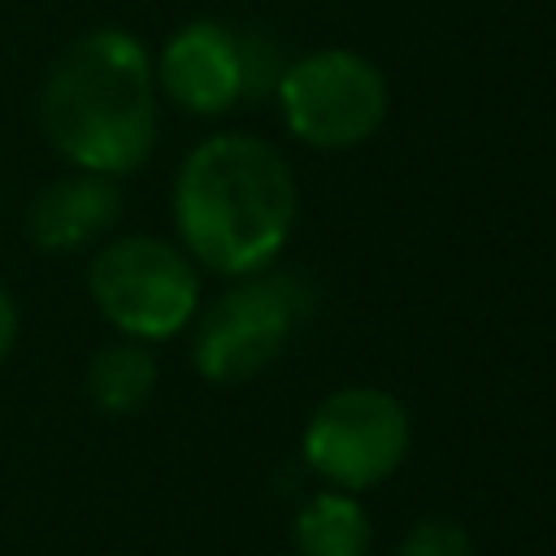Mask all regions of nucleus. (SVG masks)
<instances>
[{"mask_svg": "<svg viewBox=\"0 0 556 556\" xmlns=\"http://www.w3.org/2000/svg\"><path fill=\"white\" fill-rule=\"evenodd\" d=\"M174 226L182 252L213 274H261L291 239L295 178L291 165L256 135H208L174 178Z\"/></svg>", "mask_w": 556, "mask_h": 556, "instance_id": "nucleus-1", "label": "nucleus"}, {"mask_svg": "<svg viewBox=\"0 0 556 556\" xmlns=\"http://www.w3.org/2000/svg\"><path fill=\"white\" fill-rule=\"evenodd\" d=\"M48 143L91 174L122 178L156 148V74L148 48L117 26L78 35L39 91Z\"/></svg>", "mask_w": 556, "mask_h": 556, "instance_id": "nucleus-2", "label": "nucleus"}, {"mask_svg": "<svg viewBox=\"0 0 556 556\" xmlns=\"http://www.w3.org/2000/svg\"><path fill=\"white\" fill-rule=\"evenodd\" d=\"M87 291L100 317L139 343L174 339L200 308V274L191 256L156 235H122L104 243L87 269Z\"/></svg>", "mask_w": 556, "mask_h": 556, "instance_id": "nucleus-3", "label": "nucleus"}, {"mask_svg": "<svg viewBox=\"0 0 556 556\" xmlns=\"http://www.w3.org/2000/svg\"><path fill=\"white\" fill-rule=\"evenodd\" d=\"M287 130L321 152L365 143L387 117L382 70L348 48H321L291 61L274 87Z\"/></svg>", "mask_w": 556, "mask_h": 556, "instance_id": "nucleus-4", "label": "nucleus"}, {"mask_svg": "<svg viewBox=\"0 0 556 556\" xmlns=\"http://www.w3.org/2000/svg\"><path fill=\"white\" fill-rule=\"evenodd\" d=\"M408 456V413L391 391H330L304 426V465L334 491L378 486Z\"/></svg>", "mask_w": 556, "mask_h": 556, "instance_id": "nucleus-5", "label": "nucleus"}, {"mask_svg": "<svg viewBox=\"0 0 556 556\" xmlns=\"http://www.w3.org/2000/svg\"><path fill=\"white\" fill-rule=\"evenodd\" d=\"M295 295L282 278L248 274L239 287L222 291L195 321L191 365L208 382H243L256 378L291 339Z\"/></svg>", "mask_w": 556, "mask_h": 556, "instance_id": "nucleus-6", "label": "nucleus"}, {"mask_svg": "<svg viewBox=\"0 0 556 556\" xmlns=\"http://www.w3.org/2000/svg\"><path fill=\"white\" fill-rule=\"evenodd\" d=\"M156 87L195 117H217L243 100V56H239V35L226 30L222 22L195 17L178 26L156 65Z\"/></svg>", "mask_w": 556, "mask_h": 556, "instance_id": "nucleus-7", "label": "nucleus"}, {"mask_svg": "<svg viewBox=\"0 0 556 556\" xmlns=\"http://www.w3.org/2000/svg\"><path fill=\"white\" fill-rule=\"evenodd\" d=\"M122 217V187L109 174L74 169L48 182L26 208V235L43 252H78L109 235Z\"/></svg>", "mask_w": 556, "mask_h": 556, "instance_id": "nucleus-8", "label": "nucleus"}, {"mask_svg": "<svg viewBox=\"0 0 556 556\" xmlns=\"http://www.w3.org/2000/svg\"><path fill=\"white\" fill-rule=\"evenodd\" d=\"M295 556H369L374 526L352 491H321L300 504L291 521Z\"/></svg>", "mask_w": 556, "mask_h": 556, "instance_id": "nucleus-9", "label": "nucleus"}, {"mask_svg": "<svg viewBox=\"0 0 556 556\" xmlns=\"http://www.w3.org/2000/svg\"><path fill=\"white\" fill-rule=\"evenodd\" d=\"M152 387H156V361L139 339H117L100 348L87 365V395L100 413H113V417L139 413Z\"/></svg>", "mask_w": 556, "mask_h": 556, "instance_id": "nucleus-10", "label": "nucleus"}, {"mask_svg": "<svg viewBox=\"0 0 556 556\" xmlns=\"http://www.w3.org/2000/svg\"><path fill=\"white\" fill-rule=\"evenodd\" d=\"M395 556H473L469 552V534L460 521L452 517H421L417 526L404 530Z\"/></svg>", "mask_w": 556, "mask_h": 556, "instance_id": "nucleus-11", "label": "nucleus"}, {"mask_svg": "<svg viewBox=\"0 0 556 556\" xmlns=\"http://www.w3.org/2000/svg\"><path fill=\"white\" fill-rule=\"evenodd\" d=\"M239 56H243V96H265L278 87L287 65L278 61V48L265 35H239Z\"/></svg>", "mask_w": 556, "mask_h": 556, "instance_id": "nucleus-12", "label": "nucleus"}, {"mask_svg": "<svg viewBox=\"0 0 556 556\" xmlns=\"http://www.w3.org/2000/svg\"><path fill=\"white\" fill-rule=\"evenodd\" d=\"M13 343H17V304L0 282V361L13 352Z\"/></svg>", "mask_w": 556, "mask_h": 556, "instance_id": "nucleus-13", "label": "nucleus"}]
</instances>
